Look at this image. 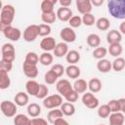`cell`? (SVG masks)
I'll return each mask as SVG.
<instances>
[{
	"mask_svg": "<svg viewBox=\"0 0 125 125\" xmlns=\"http://www.w3.org/2000/svg\"><path fill=\"white\" fill-rule=\"evenodd\" d=\"M107 10L114 19L125 20V0H109Z\"/></svg>",
	"mask_w": 125,
	"mask_h": 125,
	"instance_id": "cell-1",
	"label": "cell"
},
{
	"mask_svg": "<svg viewBox=\"0 0 125 125\" xmlns=\"http://www.w3.org/2000/svg\"><path fill=\"white\" fill-rule=\"evenodd\" d=\"M15 15H16V10H15L14 6H12L10 4H7V5H4L1 8V14H0V27H1V30L6 26L11 25L12 21H14Z\"/></svg>",
	"mask_w": 125,
	"mask_h": 125,
	"instance_id": "cell-2",
	"label": "cell"
},
{
	"mask_svg": "<svg viewBox=\"0 0 125 125\" xmlns=\"http://www.w3.org/2000/svg\"><path fill=\"white\" fill-rule=\"evenodd\" d=\"M62 104V97L60 94H54L46 97L43 100V105L48 109H53Z\"/></svg>",
	"mask_w": 125,
	"mask_h": 125,
	"instance_id": "cell-3",
	"label": "cell"
},
{
	"mask_svg": "<svg viewBox=\"0 0 125 125\" xmlns=\"http://www.w3.org/2000/svg\"><path fill=\"white\" fill-rule=\"evenodd\" d=\"M1 54H2V57H1L2 61L13 62L16 58V50H15L14 45L11 43L3 44L1 48Z\"/></svg>",
	"mask_w": 125,
	"mask_h": 125,
	"instance_id": "cell-4",
	"label": "cell"
},
{
	"mask_svg": "<svg viewBox=\"0 0 125 125\" xmlns=\"http://www.w3.org/2000/svg\"><path fill=\"white\" fill-rule=\"evenodd\" d=\"M0 109L2 113L7 117H14L17 114V104L11 101H3L0 104Z\"/></svg>",
	"mask_w": 125,
	"mask_h": 125,
	"instance_id": "cell-5",
	"label": "cell"
},
{
	"mask_svg": "<svg viewBox=\"0 0 125 125\" xmlns=\"http://www.w3.org/2000/svg\"><path fill=\"white\" fill-rule=\"evenodd\" d=\"M82 104L86 107L90 109H94L99 106V99L91 92H86L82 96Z\"/></svg>",
	"mask_w": 125,
	"mask_h": 125,
	"instance_id": "cell-6",
	"label": "cell"
},
{
	"mask_svg": "<svg viewBox=\"0 0 125 125\" xmlns=\"http://www.w3.org/2000/svg\"><path fill=\"white\" fill-rule=\"evenodd\" d=\"M2 32L4 34V36L7 39H10L11 41H19L21 36V32L19 28L14 27L12 25L6 26L2 29Z\"/></svg>",
	"mask_w": 125,
	"mask_h": 125,
	"instance_id": "cell-7",
	"label": "cell"
},
{
	"mask_svg": "<svg viewBox=\"0 0 125 125\" xmlns=\"http://www.w3.org/2000/svg\"><path fill=\"white\" fill-rule=\"evenodd\" d=\"M38 35H39V33H38V25H36V24L28 25L23 31V39L26 42L34 41L37 38Z\"/></svg>",
	"mask_w": 125,
	"mask_h": 125,
	"instance_id": "cell-8",
	"label": "cell"
},
{
	"mask_svg": "<svg viewBox=\"0 0 125 125\" xmlns=\"http://www.w3.org/2000/svg\"><path fill=\"white\" fill-rule=\"evenodd\" d=\"M56 88H57V91L59 92V94L62 97H64L70 91L73 90V86L70 84V82L67 79H61V80H59L57 82Z\"/></svg>",
	"mask_w": 125,
	"mask_h": 125,
	"instance_id": "cell-9",
	"label": "cell"
},
{
	"mask_svg": "<svg viewBox=\"0 0 125 125\" xmlns=\"http://www.w3.org/2000/svg\"><path fill=\"white\" fill-rule=\"evenodd\" d=\"M60 37L65 43H72V42H74L76 40V33L73 30V28L68 26V27H64V28H62L61 30Z\"/></svg>",
	"mask_w": 125,
	"mask_h": 125,
	"instance_id": "cell-10",
	"label": "cell"
},
{
	"mask_svg": "<svg viewBox=\"0 0 125 125\" xmlns=\"http://www.w3.org/2000/svg\"><path fill=\"white\" fill-rule=\"evenodd\" d=\"M22 70H23V73L25 74V76H27L28 78H35L38 75V67H37V65L29 63V62H27L25 61L22 63Z\"/></svg>",
	"mask_w": 125,
	"mask_h": 125,
	"instance_id": "cell-11",
	"label": "cell"
},
{
	"mask_svg": "<svg viewBox=\"0 0 125 125\" xmlns=\"http://www.w3.org/2000/svg\"><path fill=\"white\" fill-rule=\"evenodd\" d=\"M75 3H76V8L78 12L82 15L90 14L93 9V5L90 0H76Z\"/></svg>",
	"mask_w": 125,
	"mask_h": 125,
	"instance_id": "cell-12",
	"label": "cell"
},
{
	"mask_svg": "<svg viewBox=\"0 0 125 125\" xmlns=\"http://www.w3.org/2000/svg\"><path fill=\"white\" fill-rule=\"evenodd\" d=\"M57 43L54 37L52 36H47L44 37L41 42H40V48L44 51V52H50V51H54V49L56 48Z\"/></svg>",
	"mask_w": 125,
	"mask_h": 125,
	"instance_id": "cell-13",
	"label": "cell"
},
{
	"mask_svg": "<svg viewBox=\"0 0 125 125\" xmlns=\"http://www.w3.org/2000/svg\"><path fill=\"white\" fill-rule=\"evenodd\" d=\"M56 14H57V18L61 21H69V20L73 17L72 11L69 8H65V7L59 8Z\"/></svg>",
	"mask_w": 125,
	"mask_h": 125,
	"instance_id": "cell-14",
	"label": "cell"
},
{
	"mask_svg": "<svg viewBox=\"0 0 125 125\" xmlns=\"http://www.w3.org/2000/svg\"><path fill=\"white\" fill-rule=\"evenodd\" d=\"M121 40H122V34L120 33V31L116 29H111L106 34V41L109 45L114 43H120Z\"/></svg>",
	"mask_w": 125,
	"mask_h": 125,
	"instance_id": "cell-15",
	"label": "cell"
},
{
	"mask_svg": "<svg viewBox=\"0 0 125 125\" xmlns=\"http://www.w3.org/2000/svg\"><path fill=\"white\" fill-rule=\"evenodd\" d=\"M39 87H40V84L33 80V79H30L26 82L25 84V90H26V93L28 95H31V96H35L38 94V91H39Z\"/></svg>",
	"mask_w": 125,
	"mask_h": 125,
	"instance_id": "cell-16",
	"label": "cell"
},
{
	"mask_svg": "<svg viewBox=\"0 0 125 125\" xmlns=\"http://www.w3.org/2000/svg\"><path fill=\"white\" fill-rule=\"evenodd\" d=\"M54 55L55 57L58 58H62L63 56H66L68 53V46L65 42H60L57 44L56 48L54 49Z\"/></svg>",
	"mask_w": 125,
	"mask_h": 125,
	"instance_id": "cell-17",
	"label": "cell"
},
{
	"mask_svg": "<svg viewBox=\"0 0 125 125\" xmlns=\"http://www.w3.org/2000/svg\"><path fill=\"white\" fill-rule=\"evenodd\" d=\"M97 68L100 72L102 73H106L108 71L111 70L112 68V62L106 59H103V60H99V62H97Z\"/></svg>",
	"mask_w": 125,
	"mask_h": 125,
	"instance_id": "cell-18",
	"label": "cell"
},
{
	"mask_svg": "<svg viewBox=\"0 0 125 125\" xmlns=\"http://www.w3.org/2000/svg\"><path fill=\"white\" fill-rule=\"evenodd\" d=\"M29 98H28V94L24 93V92H19L16 94L15 98H14V102L17 105L19 106H24L28 104Z\"/></svg>",
	"mask_w": 125,
	"mask_h": 125,
	"instance_id": "cell-19",
	"label": "cell"
},
{
	"mask_svg": "<svg viewBox=\"0 0 125 125\" xmlns=\"http://www.w3.org/2000/svg\"><path fill=\"white\" fill-rule=\"evenodd\" d=\"M125 121L124 114L122 112H113L109 115V124L110 125H123Z\"/></svg>",
	"mask_w": 125,
	"mask_h": 125,
	"instance_id": "cell-20",
	"label": "cell"
},
{
	"mask_svg": "<svg viewBox=\"0 0 125 125\" xmlns=\"http://www.w3.org/2000/svg\"><path fill=\"white\" fill-rule=\"evenodd\" d=\"M65 73L71 79H78L79 76H80V74H81V70H80V68L77 65H75V64H69L65 68Z\"/></svg>",
	"mask_w": 125,
	"mask_h": 125,
	"instance_id": "cell-21",
	"label": "cell"
},
{
	"mask_svg": "<svg viewBox=\"0 0 125 125\" xmlns=\"http://www.w3.org/2000/svg\"><path fill=\"white\" fill-rule=\"evenodd\" d=\"M73 89L78 93V94H82V93H86V90L88 89V83L86 82V80L79 78L76 79L73 83Z\"/></svg>",
	"mask_w": 125,
	"mask_h": 125,
	"instance_id": "cell-22",
	"label": "cell"
},
{
	"mask_svg": "<svg viewBox=\"0 0 125 125\" xmlns=\"http://www.w3.org/2000/svg\"><path fill=\"white\" fill-rule=\"evenodd\" d=\"M57 3V0H44L41 3V12L42 14H49L54 12V6Z\"/></svg>",
	"mask_w": 125,
	"mask_h": 125,
	"instance_id": "cell-23",
	"label": "cell"
},
{
	"mask_svg": "<svg viewBox=\"0 0 125 125\" xmlns=\"http://www.w3.org/2000/svg\"><path fill=\"white\" fill-rule=\"evenodd\" d=\"M11 85V79L8 75V72L5 70H0V89L5 90L8 89Z\"/></svg>",
	"mask_w": 125,
	"mask_h": 125,
	"instance_id": "cell-24",
	"label": "cell"
},
{
	"mask_svg": "<svg viewBox=\"0 0 125 125\" xmlns=\"http://www.w3.org/2000/svg\"><path fill=\"white\" fill-rule=\"evenodd\" d=\"M86 41H87V44L92 47V48H98L100 47V44H101V37L96 34V33H91L87 36L86 38Z\"/></svg>",
	"mask_w": 125,
	"mask_h": 125,
	"instance_id": "cell-25",
	"label": "cell"
},
{
	"mask_svg": "<svg viewBox=\"0 0 125 125\" xmlns=\"http://www.w3.org/2000/svg\"><path fill=\"white\" fill-rule=\"evenodd\" d=\"M88 88L91 93H98L102 90V82L99 78H91L88 82Z\"/></svg>",
	"mask_w": 125,
	"mask_h": 125,
	"instance_id": "cell-26",
	"label": "cell"
},
{
	"mask_svg": "<svg viewBox=\"0 0 125 125\" xmlns=\"http://www.w3.org/2000/svg\"><path fill=\"white\" fill-rule=\"evenodd\" d=\"M62 116H63V113H62V111L61 110V108H60V109L55 108V109H51V110L48 112V114H47V119H48V122L54 124V122H55L56 120H58L59 118H62Z\"/></svg>",
	"mask_w": 125,
	"mask_h": 125,
	"instance_id": "cell-27",
	"label": "cell"
},
{
	"mask_svg": "<svg viewBox=\"0 0 125 125\" xmlns=\"http://www.w3.org/2000/svg\"><path fill=\"white\" fill-rule=\"evenodd\" d=\"M61 110L62 111L63 115L72 116L75 113V106L72 103H62V104L61 105Z\"/></svg>",
	"mask_w": 125,
	"mask_h": 125,
	"instance_id": "cell-28",
	"label": "cell"
},
{
	"mask_svg": "<svg viewBox=\"0 0 125 125\" xmlns=\"http://www.w3.org/2000/svg\"><path fill=\"white\" fill-rule=\"evenodd\" d=\"M14 125H31V119L25 114H17L14 117Z\"/></svg>",
	"mask_w": 125,
	"mask_h": 125,
	"instance_id": "cell-29",
	"label": "cell"
},
{
	"mask_svg": "<svg viewBox=\"0 0 125 125\" xmlns=\"http://www.w3.org/2000/svg\"><path fill=\"white\" fill-rule=\"evenodd\" d=\"M122 51H123V48H122V46H121L120 43L110 44L109 45V48L107 50V52L109 53V55L112 56V57H115V58H118L122 54Z\"/></svg>",
	"mask_w": 125,
	"mask_h": 125,
	"instance_id": "cell-30",
	"label": "cell"
},
{
	"mask_svg": "<svg viewBox=\"0 0 125 125\" xmlns=\"http://www.w3.org/2000/svg\"><path fill=\"white\" fill-rule=\"evenodd\" d=\"M65 59L69 64H75L80 60V54L76 50H70V51H68L67 55L65 56Z\"/></svg>",
	"mask_w": 125,
	"mask_h": 125,
	"instance_id": "cell-31",
	"label": "cell"
},
{
	"mask_svg": "<svg viewBox=\"0 0 125 125\" xmlns=\"http://www.w3.org/2000/svg\"><path fill=\"white\" fill-rule=\"evenodd\" d=\"M27 114L31 117H38L41 113V107L38 104H35V103H32L30 104H28L27 106Z\"/></svg>",
	"mask_w": 125,
	"mask_h": 125,
	"instance_id": "cell-32",
	"label": "cell"
},
{
	"mask_svg": "<svg viewBox=\"0 0 125 125\" xmlns=\"http://www.w3.org/2000/svg\"><path fill=\"white\" fill-rule=\"evenodd\" d=\"M54 61V57L50 52H43L39 57V62L42 65H50Z\"/></svg>",
	"mask_w": 125,
	"mask_h": 125,
	"instance_id": "cell-33",
	"label": "cell"
},
{
	"mask_svg": "<svg viewBox=\"0 0 125 125\" xmlns=\"http://www.w3.org/2000/svg\"><path fill=\"white\" fill-rule=\"evenodd\" d=\"M96 26H97L98 29H100L102 31H105V30H107L109 28L110 21H109V20L107 18L103 17V18H100V19H98L96 21Z\"/></svg>",
	"mask_w": 125,
	"mask_h": 125,
	"instance_id": "cell-34",
	"label": "cell"
},
{
	"mask_svg": "<svg viewBox=\"0 0 125 125\" xmlns=\"http://www.w3.org/2000/svg\"><path fill=\"white\" fill-rule=\"evenodd\" d=\"M125 67V60L121 57L116 58L112 62V69L115 71H121Z\"/></svg>",
	"mask_w": 125,
	"mask_h": 125,
	"instance_id": "cell-35",
	"label": "cell"
},
{
	"mask_svg": "<svg viewBox=\"0 0 125 125\" xmlns=\"http://www.w3.org/2000/svg\"><path fill=\"white\" fill-rule=\"evenodd\" d=\"M41 20L46 24L54 23L56 21V20H57V14L55 12L49 13V14H41Z\"/></svg>",
	"mask_w": 125,
	"mask_h": 125,
	"instance_id": "cell-36",
	"label": "cell"
},
{
	"mask_svg": "<svg viewBox=\"0 0 125 125\" xmlns=\"http://www.w3.org/2000/svg\"><path fill=\"white\" fill-rule=\"evenodd\" d=\"M106 54H107V50L104 47H98V48L94 49L92 55L97 60H103V59H104Z\"/></svg>",
	"mask_w": 125,
	"mask_h": 125,
	"instance_id": "cell-37",
	"label": "cell"
},
{
	"mask_svg": "<svg viewBox=\"0 0 125 125\" xmlns=\"http://www.w3.org/2000/svg\"><path fill=\"white\" fill-rule=\"evenodd\" d=\"M111 114V111L109 109V106L106 104H103L98 107V115L101 118H106Z\"/></svg>",
	"mask_w": 125,
	"mask_h": 125,
	"instance_id": "cell-38",
	"label": "cell"
},
{
	"mask_svg": "<svg viewBox=\"0 0 125 125\" xmlns=\"http://www.w3.org/2000/svg\"><path fill=\"white\" fill-rule=\"evenodd\" d=\"M38 33H39V36L47 37L51 33V26L46 23L39 24L38 25Z\"/></svg>",
	"mask_w": 125,
	"mask_h": 125,
	"instance_id": "cell-39",
	"label": "cell"
},
{
	"mask_svg": "<svg viewBox=\"0 0 125 125\" xmlns=\"http://www.w3.org/2000/svg\"><path fill=\"white\" fill-rule=\"evenodd\" d=\"M24 61L27 62H29V63H32V64H36L37 65V63L39 62V56L35 52H28L25 55Z\"/></svg>",
	"mask_w": 125,
	"mask_h": 125,
	"instance_id": "cell-40",
	"label": "cell"
},
{
	"mask_svg": "<svg viewBox=\"0 0 125 125\" xmlns=\"http://www.w3.org/2000/svg\"><path fill=\"white\" fill-rule=\"evenodd\" d=\"M58 78H59V77L56 75V73H55L54 71H52L51 69H50L49 71H47V72L45 73V76H44L45 82H46L47 84H49V85L54 84V83L57 81Z\"/></svg>",
	"mask_w": 125,
	"mask_h": 125,
	"instance_id": "cell-41",
	"label": "cell"
},
{
	"mask_svg": "<svg viewBox=\"0 0 125 125\" xmlns=\"http://www.w3.org/2000/svg\"><path fill=\"white\" fill-rule=\"evenodd\" d=\"M82 23L85 24V25H87V26H91V25H93L94 23H96L95 16L92 15L91 13H90V14L83 15V17H82Z\"/></svg>",
	"mask_w": 125,
	"mask_h": 125,
	"instance_id": "cell-42",
	"label": "cell"
},
{
	"mask_svg": "<svg viewBox=\"0 0 125 125\" xmlns=\"http://www.w3.org/2000/svg\"><path fill=\"white\" fill-rule=\"evenodd\" d=\"M107 105L109 106V109H110L111 113H113V112H119L120 111L119 100H110L107 103Z\"/></svg>",
	"mask_w": 125,
	"mask_h": 125,
	"instance_id": "cell-43",
	"label": "cell"
},
{
	"mask_svg": "<svg viewBox=\"0 0 125 125\" xmlns=\"http://www.w3.org/2000/svg\"><path fill=\"white\" fill-rule=\"evenodd\" d=\"M48 93H49L48 87L45 84H40L39 91H38V94L36 95V98L37 99H43L44 100L46 97H48Z\"/></svg>",
	"mask_w": 125,
	"mask_h": 125,
	"instance_id": "cell-44",
	"label": "cell"
},
{
	"mask_svg": "<svg viewBox=\"0 0 125 125\" xmlns=\"http://www.w3.org/2000/svg\"><path fill=\"white\" fill-rule=\"evenodd\" d=\"M69 25L71 28H76V27H79L81 26L82 24V18L79 17V16H73L70 20H69Z\"/></svg>",
	"mask_w": 125,
	"mask_h": 125,
	"instance_id": "cell-45",
	"label": "cell"
},
{
	"mask_svg": "<svg viewBox=\"0 0 125 125\" xmlns=\"http://www.w3.org/2000/svg\"><path fill=\"white\" fill-rule=\"evenodd\" d=\"M51 70L54 71L58 77H61V76L65 72V68L63 67V65H62V64H60V63L54 64V65L51 67Z\"/></svg>",
	"mask_w": 125,
	"mask_h": 125,
	"instance_id": "cell-46",
	"label": "cell"
},
{
	"mask_svg": "<svg viewBox=\"0 0 125 125\" xmlns=\"http://www.w3.org/2000/svg\"><path fill=\"white\" fill-rule=\"evenodd\" d=\"M78 95H79V94L73 89V90L70 91L67 95H65L63 98H64L68 103H72V104H73V103H75V102L78 100Z\"/></svg>",
	"mask_w": 125,
	"mask_h": 125,
	"instance_id": "cell-47",
	"label": "cell"
},
{
	"mask_svg": "<svg viewBox=\"0 0 125 125\" xmlns=\"http://www.w3.org/2000/svg\"><path fill=\"white\" fill-rule=\"evenodd\" d=\"M0 67L2 70H5L6 72H10L13 68V62H6V61H2L0 62Z\"/></svg>",
	"mask_w": 125,
	"mask_h": 125,
	"instance_id": "cell-48",
	"label": "cell"
},
{
	"mask_svg": "<svg viewBox=\"0 0 125 125\" xmlns=\"http://www.w3.org/2000/svg\"><path fill=\"white\" fill-rule=\"evenodd\" d=\"M31 125H48V121L41 117H35L31 119Z\"/></svg>",
	"mask_w": 125,
	"mask_h": 125,
	"instance_id": "cell-49",
	"label": "cell"
},
{
	"mask_svg": "<svg viewBox=\"0 0 125 125\" xmlns=\"http://www.w3.org/2000/svg\"><path fill=\"white\" fill-rule=\"evenodd\" d=\"M54 125H69L68 124V122L64 119V118H59L58 120H56L55 122H54Z\"/></svg>",
	"mask_w": 125,
	"mask_h": 125,
	"instance_id": "cell-50",
	"label": "cell"
},
{
	"mask_svg": "<svg viewBox=\"0 0 125 125\" xmlns=\"http://www.w3.org/2000/svg\"><path fill=\"white\" fill-rule=\"evenodd\" d=\"M71 3H72L71 0H61L60 1L61 7H65V8H68L71 5Z\"/></svg>",
	"mask_w": 125,
	"mask_h": 125,
	"instance_id": "cell-51",
	"label": "cell"
},
{
	"mask_svg": "<svg viewBox=\"0 0 125 125\" xmlns=\"http://www.w3.org/2000/svg\"><path fill=\"white\" fill-rule=\"evenodd\" d=\"M119 104H120V111L123 114H125V99L124 98L119 99Z\"/></svg>",
	"mask_w": 125,
	"mask_h": 125,
	"instance_id": "cell-52",
	"label": "cell"
},
{
	"mask_svg": "<svg viewBox=\"0 0 125 125\" xmlns=\"http://www.w3.org/2000/svg\"><path fill=\"white\" fill-rule=\"evenodd\" d=\"M91 3H92V5L99 7V6L103 5V3H104V0H92V1H91Z\"/></svg>",
	"mask_w": 125,
	"mask_h": 125,
	"instance_id": "cell-53",
	"label": "cell"
},
{
	"mask_svg": "<svg viewBox=\"0 0 125 125\" xmlns=\"http://www.w3.org/2000/svg\"><path fill=\"white\" fill-rule=\"evenodd\" d=\"M119 31L121 34H125V21H122L119 25Z\"/></svg>",
	"mask_w": 125,
	"mask_h": 125,
	"instance_id": "cell-54",
	"label": "cell"
},
{
	"mask_svg": "<svg viewBox=\"0 0 125 125\" xmlns=\"http://www.w3.org/2000/svg\"><path fill=\"white\" fill-rule=\"evenodd\" d=\"M99 125H105V124H99Z\"/></svg>",
	"mask_w": 125,
	"mask_h": 125,
	"instance_id": "cell-55",
	"label": "cell"
},
{
	"mask_svg": "<svg viewBox=\"0 0 125 125\" xmlns=\"http://www.w3.org/2000/svg\"><path fill=\"white\" fill-rule=\"evenodd\" d=\"M109 125H110V124H109Z\"/></svg>",
	"mask_w": 125,
	"mask_h": 125,
	"instance_id": "cell-56",
	"label": "cell"
}]
</instances>
